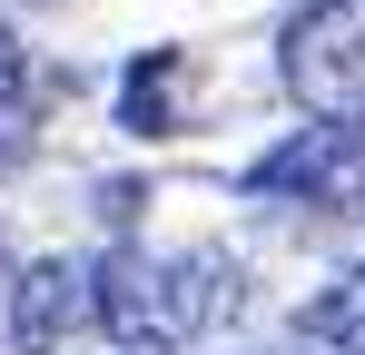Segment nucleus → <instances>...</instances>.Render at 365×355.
Masks as SVG:
<instances>
[{
    "mask_svg": "<svg viewBox=\"0 0 365 355\" xmlns=\"http://www.w3.org/2000/svg\"><path fill=\"white\" fill-rule=\"evenodd\" d=\"M237 316V267L217 247H109L89 257V326L128 355H178Z\"/></svg>",
    "mask_w": 365,
    "mask_h": 355,
    "instance_id": "1",
    "label": "nucleus"
},
{
    "mask_svg": "<svg viewBox=\"0 0 365 355\" xmlns=\"http://www.w3.org/2000/svg\"><path fill=\"white\" fill-rule=\"evenodd\" d=\"M277 79L306 118H365V0H306L277 40Z\"/></svg>",
    "mask_w": 365,
    "mask_h": 355,
    "instance_id": "2",
    "label": "nucleus"
},
{
    "mask_svg": "<svg viewBox=\"0 0 365 355\" xmlns=\"http://www.w3.org/2000/svg\"><path fill=\"white\" fill-rule=\"evenodd\" d=\"M247 197H277V207H365V118H316L287 148L247 158L237 178Z\"/></svg>",
    "mask_w": 365,
    "mask_h": 355,
    "instance_id": "3",
    "label": "nucleus"
},
{
    "mask_svg": "<svg viewBox=\"0 0 365 355\" xmlns=\"http://www.w3.org/2000/svg\"><path fill=\"white\" fill-rule=\"evenodd\" d=\"M69 336H89V257H30L10 277V306H0V346L60 355Z\"/></svg>",
    "mask_w": 365,
    "mask_h": 355,
    "instance_id": "4",
    "label": "nucleus"
},
{
    "mask_svg": "<svg viewBox=\"0 0 365 355\" xmlns=\"http://www.w3.org/2000/svg\"><path fill=\"white\" fill-rule=\"evenodd\" d=\"M178 89H187L178 50H138L119 69V128L128 138H168V128H178Z\"/></svg>",
    "mask_w": 365,
    "mask_h": 355,
    "instance_id": "5",
    "label": "nucleus"
},
{
    "mask_svg": "<svg viewBox=\"0 0 365 355\" xmlns=\"http://www.w3.org/2000/svg\"><path fill=\"white\" fill-rule=\"evenodd\" d=\"M297 336L326 355H365V267H346V277H326V287L297 306Z\"/></svg>",
    "mask_w": 365,
    "mask_h": 355,
    "instance_id": "6",
    "label": "nucleus"
},
{
    "mask_svg": "<svg viewBox=\"0 0 365 355\" xmlns=\"http://www.w3.org/2000/svg\"><path fill=\"white\" fill-rule=\"evenodd\" d=\"M20 89H30V50H20V30L0 20V109H20Z\"/></svg>",
    "mask_w": 365,
    "mask_h": 355,
    "instance_id": "7",
    "label": "nucleus"
}]
</instances>
